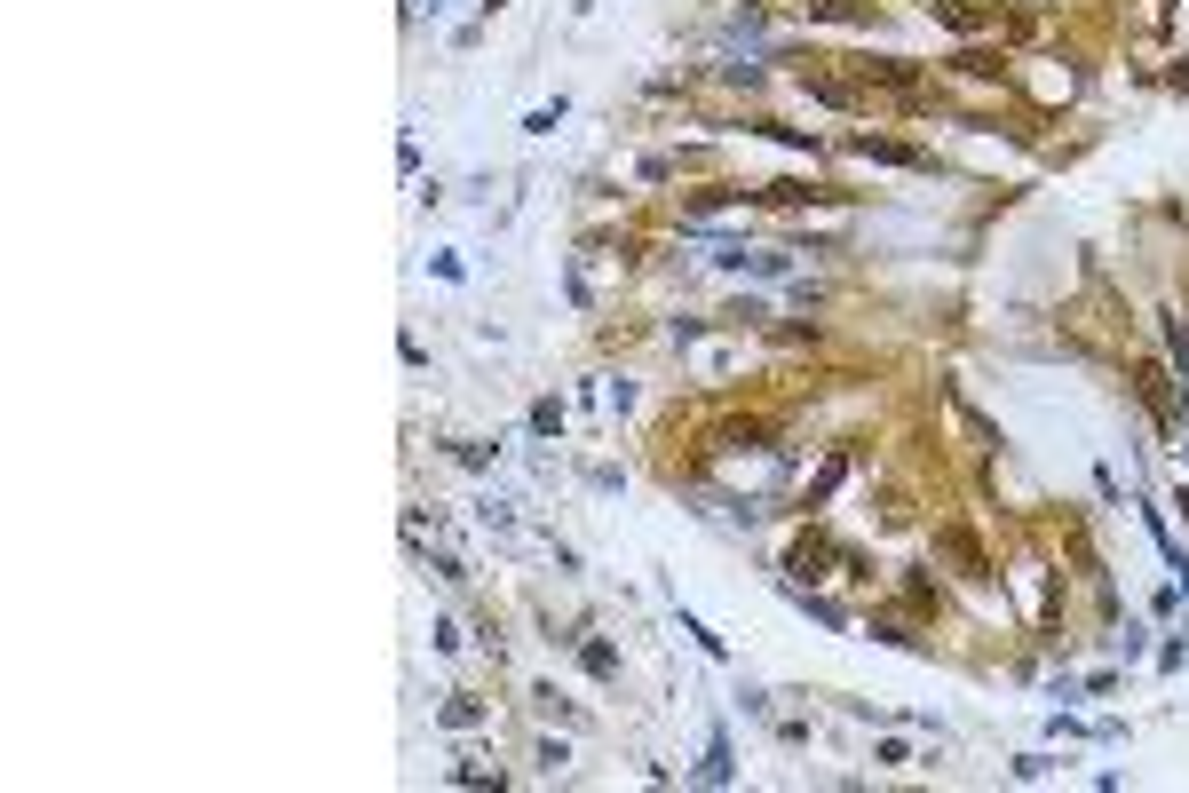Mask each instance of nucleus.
Here are the masks:
<instances>
[{
  "label": "nucleus",
  "instance_id": "nucleus-1",
  "mask_svg": "<svg viewBox=\"0 0 1189 793\" xmlns=\"http://www.w3.org/2000/svg\"><path fill=\"white\" fill-rule=\"evenodd\" d=\"M698 786H730V738H722V730L706 738V762H698Z\"/></svg>",
  "mask_w": 1189,
  "mask_h": 793
},
{
  "label": "nucleus",
  "instance_id": "nucleus-2",
  "mask_svg": "<svg viewBox=\"0 0 1189 793\" xmlns=\"http://www.w3.org/2000/svg\"><path fill=\"white\" fill-rule=\"evenodd\" d=\"M555 429H563V405H555V397H547V405H532V437H555Z\"/></svg>",
  "mask_w": 1189,
  "mask_h": 793
},
{
  "label": "nucleus",
  "instance_id": "nucleus-3",
  "mask_svg": "<svg viewBox=\"0 0 1189 793\" xmlns=\"http://www.w3.org/2000/svg\"><path fill=\"white\" fill-rule=\"evenodd\" d=\"M452 460H468V468H492V460H500V445H468V437H460V445H452Z\"/></svg>",
  "mask_w": 1189,
  "mask_h": 793
},
{
  "label": "nucleus",
  "instance_id": "nucleus-4",
  "mask_svg": "<svg viewBox=\"0 0 1189 793\" xmlns=\"http://www.w3.org/2000/svg\"><path fill=\"white\" fill-rule=\"evenodd\" d=\"M1166 341H1174V365H1182V381H1189V326L1182 318H1166Z\"/></svg>",
  "mask_w": 1189,
  "mask_h": 793
},
{
  "label": "nucleus",
  "instance_id": "nucleus-5",
  "mask_svg": "<svg viewBox=\"0 0 1189 793\" xmlns=\"http://www.w3.org/2000/svg\"><path fill=\"white\" fill-rule=\"evenodd\" d=\"M563 762H571V746H563V738H540V770H547V778H555Z\"/></svg>",
  "mask_w": 1189,
  "mask_h": 793
},
{
  "label": "nucleus",
  "instance_id": "nucleus-6",
  "mask_svg": "<svg viewBox=\"0 0 1189 793\" xmlns=\"http://www.w3.org/2000/svg\"><path fill=\"white\" fill-rule=\"evenodd\" d=\"M413 8H429V16H436V8H444V0H413Z\"/></svg>",
  "mask_w": 1189,
  "mask_h": 793
}]
</instances>
